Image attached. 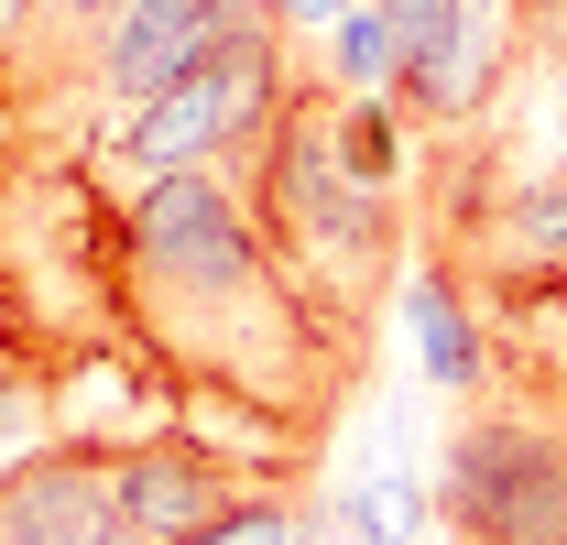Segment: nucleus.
<instances>
[{"label": "nucleus", "mask_w": 567, "mask_h": 545, "mask_svg": "<svg viewBox=\"0 0 567 545\" xmlns=\"http://www.w3.org/2000/svg\"><path fill=\"white\" fill-rule=\"evenodd\" d=\"M262 491H295V480L229 459V448L197 436V425L121 436V535H132V545H197L208 524H229V513L262 502Z\"/></svg>", "instance_id": "nucleus-7"}, {"label": "nucleus", "mask_w": 567, "mask_h": 545, "mask_svg": "<svg viewBox=\"0 0 567 545\" xmlns=\"http://www.w3.org/2000/svg\"><path fill=\"white\" fill-rule=\"evenodd\" d=\"M0 545H132L121 535V436H44L0 470Z\"/></svg>", "instance_id": "nucleus-8"}, {"label": "nucleus", "mask_w": 567, "mask_h": 545, "mask_svg": "<svg viewBox=\"0 0 567 545\" xmlns=\"http://www.w3.org/2000/svg\"><path fill=\"white\" fill-rule=\"evenodd\" d=\"M251 11H262V0H132V11H121V22H110V33H99L66 76H55L33 110H22V121H11V132L33 142V153L55 142V164H87V153H99V132H110L121 110L164 99V88L197 66V55H218Z\"/></svg>", "instance_id": "nucleus-5"}, {"label": "nucleus", "mask_w": 567, "mask_h": 545, "mask_svg": "<svg viewBox=\"0 0 567 545\" xmlns=\"http://www.w3.org/2000/svg\"><path fill=\"white\" fill-rule=\"evenodd\" d=\"M295 513H306L295 491H262V502H240L229 524H208L197 545H306V524H295Z\"/></svg>", "instance_id": "nucleus-11"}, {"label": "nucleus", "mask_w": 567, "mask_h": 545, "mask_svg": "<svg viewBox=\"0 0 567 545\" xmlns=\"http://www.w3.org/2000/svg\"><path fill=\"white\" fill-rule=\"evenodd\" d=\"M382 33H393V99L425 142L470 132L492 110L524 44H535V11L524 0H382Z\"/></svg>", "instance_id": "nucleus-6"}, {"label": "nucleus", "mask_w": 567, "mask_h": 545, "mask_svg": "<svg viewBox=\"0 0 567 545\" xmlns=\"http://www.w3.org/2000/svg\"><path fill=\"white\" fill-rule=\"evenodd\" d=\"M404 328H415V360H425V382H436L447 404H481L502 382L492 295L447 263V251H425V240H415V263H404Z\"/></svg>", "instance_id": "nucleus-9"}, {"label": "nucleus", "mask_w": 567, "mask_h": 545, "mask_svg": "<svg viewBox=\"0 0 567 545\" xmlns=\"http://www.w3.org/2000/svg\"><path fill=\"white\" fill-rule=\"evenodd\" d=\"M110 339L132 349V371L175 404V425H251V448L274 470H317V448L339 436L350 393L371 382V328L328 317L262 218L240 197V175H164L121 197L110 240Z\"/></svg>", "instance_id": "nucleus-1"}, {"label": "nucleus", "mask_w": 567, "mask_h": 545, "mask_svg": "<svg viewBox=\"0 0 567 545\" xmlns=\"http://www.w3.org/2000/svg\"><path fill=\"white\" fill-rule=\"evenodd\" d=\"M425 513H436V480H415V470H371L350 502H339L350 545H415V535H425Z\"/></svg>", "instance_id": "nucleus-10"}, {"label": "nucleus", "mask_w": 567, "mask_h": 545, "mask_svg": "<svg viewBox=\"0 0 567 545\" xmlns=\"http://www.w3.org/2000/svg\"><path fill=\"white\" fill-rule=\"evenodd\" d=\"M436 524L447 545H567V414L535 393L458 404L436 448Z\"/></svg>", "instance_id": "nucleus-4"}, {"label": "nucleus", "mask_w": 567, "mask_h": 545, "mask_svg": "<svg viewBox=\"0 0 567 545\" xmlns=\"http://www.w3.org/2000/svg\"><path fill=\"white\" fill-rule=\"evenodd\" d=\"M229 175H240V197L262 218V240L284 251V272H295L328 317H350V328L382 339L393 272L415 263V197H404V186H371L350 153H339L317 76H295V99L262 121V142H251Z\"/></svg>", "instance_id": "nucleus-2"}, {"label": "nucleus", "mask_w": 567, "mask_h": 545, "mask_svg": "<svg viewBox=\"0 0 567 545\" xmlns=\"http://www.w3.org/2000/svg\"><path fill=\"white\" fill-rule=\"evenodd\" d=\"M284 99H295V22L251 11V22H240L218 55H197L164 99L121 110V121L99 132V153H87V175H99V186H110V207H121V197H142V186H164V175L240 164Z\"/></svg>", "instance_id": "nucleus-3"}]
</instances>
